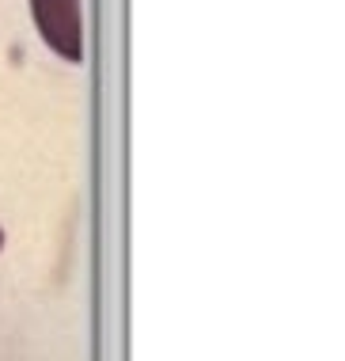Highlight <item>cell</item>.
Returning a JSON list of instances; mask_svg holds the SVG:
<instances>
[{
  "label": "cell",
  "mask_w": 345,
  "mask_h": 361,
  "mask_svg": "<svg viewBox=\"0 0 345 361\" xmlns=\"http://www.w3.org/2000/svg\"><path fill=\"white\" fill-rule=\"evenodd\" d=\"M38 35L54 54L65 61H84V27H80V0H31Z\"/></svg>",
  "instance_id": "6da1fadb"
}]
</instances>
